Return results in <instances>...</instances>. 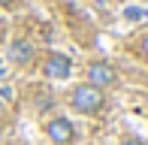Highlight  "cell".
<instances>
[{"mask_svg": "<svg viewBox=\"0 0 148 145\" xmlns=\"http://www.w3.org/2000/svg\"><path fill=\"white\" fill-rule=\"evenodd\" d=\"M70 106L79 112V115H100L106 109V91L94 88V85L82 82L70 91Z\"/></svg>", "mask_w": 148, "mask_h": 145, "instance_id": "cell-1", "label": "cell"}, {"mask_svg": "<svg viewBox=\"0 0 148 145\" xmlns=\"http://www.w3.org/2000/svg\"><path fill=\"white\" fill-rule=\"evenodd\" d=\"M85 82L94 85V88H100V91H106V88H112V85L118 82V70L112 67L109 61H91L88 70H85Z\"/></svg>", "mask_w": 148, "mask_h": 145, "instance_id": "cell-2", "label": "cell"}, {"mask_svg": "<svg viewBox=\"0 0 148 145\" xmlns=\"http://www.w3.org/2000/svg\"><path fill=\"white\" fill-rule=\"evenodd\" d=\"M45 136H49L55 145H70L73 139H76V127H73L70 118H51L49 124H45Z\"/></svg>", "mask_w": 148, "mask_h": 145, "instance_id": "cell-3", "label": "cell"}, {"mask_svg": "<svg viewBox=\"0 0 148 145\" xmlns=\"http://www.w3.org/2000/svg\"><path fill=\"white\" fill-rule=\"evenodd\" d=\"M42 72H45L49 79H55V82H64V79L73 76V61H70L66 55H60V51H51V55L45 57Z\"/></svg>", "mask_w": 148, "mask_h": 145, "instance_id": "cell-4", "label": "cell"}, {"mask_svg": "<svg viewBox=\"0 0 148 145\" xmlns=\"http://www.w3.org/2000/svg\"><path fill=\"white\" fill-rule=\"evenodd\" d=\"M9 61L15 64V67H27L33 61V45L27 39H12L9 42Z\"/></svg>", "mask_w": 148, "mask_h": 145, "instance_id": "cell-5", "label": "cell"}, {"mask_svg": "<svg viewBox=\"0 0 148 145\" xmlns=\"http://www.w3.org/2000/svg\"><path fill=\"white\" fill-rule=\"evenodd\" d=\"M139 55H142V61L148 64V30L139 36Z\"/></svg>", "mask_w": 148, "mask_h": 145, "instance_id": "cell-6", "label": "cell"}, {"mask_svg": "<svg viewBox=\"0 0 148 145\" xmlns=\"http://www.w3.org/2000/svg\"><path fill=\"white\" fill-rule=\"evenodd\" d=\"M121 145H148V142L139 139V136H124V139H121Z\"/></svg>", "mask_w": 148, "mask_h": 145, "instance_id": "cell-7", "label": "cell"}, {"mask_svg": "<svg viewBox=\"0 0 148 145\" xmlns=\"http://www.w3.org/2000/svg\"><path fill=\"white\" fill-rule=\"evenodd\" d=\"M9 6H15V0H0V9H9Z\"/></svg>", "mask_w": 148, "mask_h": 145, "instance_id": "cell-8", "label": "cell"}]
</instances>
